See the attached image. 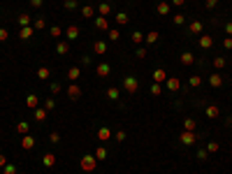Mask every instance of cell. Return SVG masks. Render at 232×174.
Masks as SVG:
<instances>
[{"label":"cell","mask_w":232,"mask_h":174,"mask_svg":"<svg viewBox=\"0 0 232 174\" xmlns=\"http://www.w3.org/2000/svg\"><path fill=\"white\" fill-rule=\"evenodd\" d=\"M5 174H16V170H14L12 165H5Z\"/></svg>","instance_id":"obj_12"},{"label":"cell","mask_w":232,"mask_h":174,"mask_svg":"<svg viewBox=\"0 0 232 174\" xmlns=\"http://www.w3.org/2000/svg\"><path fill=\"white\" fill-rule=\"evenodd\" d=\"M95 51H98V53H105V44H102V42H95Z\"/></svg>","instance_id":"obj_8"},{"label":"cell","mask_w":232,"mask_h":174,"mask_svg":"<svg viewBox=\"0 0 232 174\" xmlns=\"http://www.w3.org/2000/svg\"><path fill=\"white\" fill-rule=\"evenodd\" d=\"M67 37H72V40H74V37H77V28H74V26H72L70 30H67Z\"/></svg>","instance_id":"obj_11"},{"label":"cell","mask_w":232,"mask_h":174,"mask_svg":"<svg viewBox=\"0 0 232 174\" xmlns=\"http://www.w3.org/2000/svg\"><path fill=\"white\" fill-rule=\"evenodd\" d=\"M7 165V160H5V156H0V167H5Z\"/></svg>","instance_id":"obj_24"},{"label":"cell","mask_w":232,"mask_h":174,"mask_svg":"<svg viewBox=\"0 0 232 174\" xmlns=\"http://www.w3.org/2000/svg\"><path fill=\"white\" fill-rule=\"evenodd\" d=\"M21 40H28V37H30V35H33V30H30V28H23V30H21Z\"/></svg>","instance_id":"obj_4"},{"label":"cell","mask_w":232,"mask_h":174,"mask_svg":"<svg viewBox=\"0 0 232 174\" xmlns=\"http://www.w3.org/2000/svg\"><path fill=\"white\" fill-rule=\"evenodd\" d=\"M79 95V88L77 86H70V98H77Z\"/></svg>","instance_id":"obj_10"},{"label":"cell","mask_w":232,"mask_h":174,"mask_svg":"<svg viewBox=\"0 0 232 174\" xmlns=\"http://www.w3.org/2000/svg\"><path fill=\"white\" fill-rule=\"evenodd\" d=\"M19 132H28V123H19Z\"/></svg>","instance_id":"obj_15"},{"label":"cell","mask_w":232,"mask_h":174,"mask_svg":"<svg viewBox=\"0 0 232 174\" xmlns=\"http://www.w3.org/2000/svg\"><path fill=\"white\" fill-rule=\"evenodd\" d=\"M109 137V130H105V128H102V130H100V139H107Z\"/></svg>","instance_id":"obj_19"},{"label":"cell","mask_w":232,"mask_h":174,"mask_svg":"<svg viewBox=\"0 0 232 174\" xmlns=\"http://www.w3.org/2000/svg\"><path fill=\"white\" fill-rule=\"evenodd\" d=\"M98 74L107 77V74H109V65H98Z\"/></svg>","instance_id":"obj_3"},{"label":"cell","mask_w":232,"mask_h":174,"mask_svg":"<svg viewBox=\"0 0 232 174\" xmlns=\"http://www.w3.org/2000/svg\"><path fill=\"white\" fill-rule=\"evenodd\" d=\"M123 86L130 91V93H135L137 91V79H132V77H125V81H123Z\"/></svg>","instance_id":"obj_1"},{"label":"cell","mask_w":232,"mask_h":174,"mask_svg":"<svg viewBox=\"0 0 232 174\" xmlns=\"http://www.w3.org/2000/svg\"><path fill=\"white\" fill-rule=\"evenodd\" d=\"M107 95H109V98H118V91H116V88H109Z\"/></svg>","instance_id":"obj_18"},{"label":"cell","mask_w":232,"mask_h":174,"mask_svg":"<svg viewBox=\"0 0 232 174\" xmlns=\"http://www.w3.org/2000/svg\"><path fill=\"white\" fill-rule=\"evenodd\" d=\"M37 74H40V79H46V77H49V70H46V68H42L40 72H37Z\"/></svg>","instance_id":"obj_6"},{"label":"cell","mask_w":232,"mask_h":174,"mask_svg":"<svg viewBox=\"0 0 232 174\" xmlns=\"http://www.w3.org/2000/svg\"><path fill=\"white\" fill-rule=\"evenodd\" d=\"M0 40H7V33L5 30H0Z\"/></svg>","instance_id":"obj_25"},{"label":"cell","mask_w":232,"mask_h":174,"mask_svg":"<svg viewBox=\"0 0 232 174\" xmlns=\"http://www.w3.org/2000/svg\"><path fill=\"white\" fill-rule=\"evenodd\" d=\"M44 165H46V167L54 165V156H51V153H49V156H44Z\"/></svg>","instance_id":"obj_5"},{"label":"cell","mask_w":232,"mask_h":174,"mask_svg":"<svg viewBox=\"0 0 232 174\" xmlns=\"http://www.w3.org/2000/svg\"><path fill=\"white\" fill-rule=\"evenodd\" d=\"M107 153H105V148H98V153H95V158H105Z\"/></svg>","instance_id":"obj_22"},{"label":"cell","mask_w":232,"mask_h":174,"mask_svg":"<svg viewBox=\"0 0 232 174\" xmlns=\"http://www.w3.org/2000/svg\"><path fill=\"white\" fill-rule=\"evenodd\" d=\"M58 53H67V44H65V42L58 44Z\"/></svg>","instance_id":"obj_9"},{"label":"cell","mask_w":232,"mask_h":174,"mask_svg":"<svg viewBox=\"0 0 232 174\" xmlns=\"http://www.w3.org/2000/svg\"><path fill=\"white\" fill-rule=\"evenodd\" d=\"M181 61H183V63H190V61H193V56H190V53H183V56H181Z\"/></svg>","instance_id":"obj_13"},{"label":"cell","mask_w":232,"mask_h":174,"mask_svg":"<svg viewBox=\"0 0 232 174\" xmlns=\"http://www.w3.org/2000/svg\"><path fill=\"white\" fill-rule=\"evenodd\" d=\"M70 77H72V79H77V77H79V70L72 68V70H70Z\"/></svg>","instance_id":"obj_14"},{"label":"cell","mask_w":232,"mask_h":174,"mask_svg":"<svg viewBox=\"0 0 232 174\" xmlns=\"http://www.w3.org/2000/svg\"><path fill=\"white\" fill-rule=\"evenodd\" d=\"M167 86H170V88H172V91H174V88H177V86H179V81H177V79H170V84H167Z\"/></svg>","instance_id":"obj_17"},{"label":"cell","mask_w":232,"mask_h":174,"mask_svg":"<svg viewBox=\"0 0 232 174\" xmlns=\"http://www.w3.org/2000/svg\"><path fill=\"white\" fill-rule=\"evenodd\" d=\"M186 128H188V130H193V128H195V121H190V118H188V121H186Z\"/></svg>","instance_id":"obj_20"},{"label":"cell","mask_w":232,"mask_h":174,"mask_svg":"<svg viewBox=\"0 0 232 174\" xmlns=\"http://www.w3.org/2000/svg\"><path fill=\"white\" fill-rule=\"evenodd\" d=\"M181 139H183L186 144H193V142H195V137H193V135H183V137H181Z\"/></svg>","instance_id":"obj_7"},{"label":"cell","mask_w":232,"mask_h":174,"mask_svg":"<svg viewBox=\"0 0 232 174\" xmlns=\"http://www.w3.org/2000/svg\"><path fill=\"white\" fill-rule=\"evenodd\" d=\"M202 46H211V37H204L202 40Z\"/></svg>","instance_id":"obj_21"},{"label":"cell","mask_w":232,"mask_h":174,"mask_svg":"<svg viewBox=\"0 0 232 174\" xmlns=\"http://www.w3.org/2000/svg\"><path fill=\"white\" fill-rule=\"evenodd\" d=\"M23 146H26V148H30V146H33V139H30V137H26V139H23Z\"/></svg>","instance_id":"obj_16"},{"label":"cell","mask_w":232,"mask_h":174,"mask_svg":"<svg viewBox=\"0 0 232 174\" xmlns=\"http://www.w3.org/2000/svg\"><path fill=\"white\" fill-rule=\"evenodd\" d=\"M207 114H209V116H216V114H218V109H216V107H211V109H207Z\"/></svg>","instance_id":"obj_23"},{"label":"cell","mask_w":232,"mask_h":174,"mask_svg":"<svg viewBox=\"0 0 232 174\" xmlns=\"http://www.w3.org/2000/svg\"><path fill=\"white\" fill-rule=\"evenodd\" d=\"M81 163H84V170H93V156H86Z\"/></svg>","instance_id":"obj_2"}]
</instances>
